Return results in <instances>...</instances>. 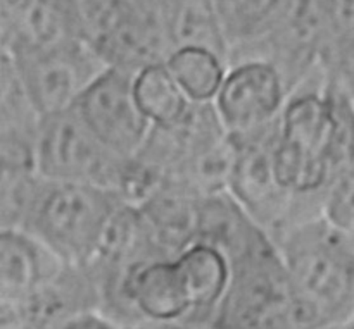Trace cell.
<instances>
[{"label":"cell","instance_id":"cell-5","mask_svg":"<svg viewBox=\"0 0 354 329\" xmlns=\"http://www.w3.org/2000/svg\"><path fill=\"white\" fill-rule=\"evenodd\" d=\"M337 6L339 0H283L258 38L230 48L228 64L244 59L272 62L292 92L320 68Z\"/></svg>","mask_w":354,"mask_h":329},{"label":"cell","instance_id":"cell-26","mask_svg":"<svg viewBox=\"0 0 354 329\" xmlns=\"http://www.w3.org/2000/svg\"><path fill=\"white\" fill-rule=\"evenodd\" d=\"M348 329H354V319L351 321V323H348Z\"/></svg>","mask_w":354,"mask_h":329},{"label":"cell","instance_id":"cell-6","mask_svg":"<svg viewBox=\"0 0 354 329\" xmlns=\"http://www.w3.org/2000/svg\"><path fill=\"white\" fill-rule=\"evenodd\" d=\"M80 38L107 68L137 72L168 57L149 0H76Z\"/></svg>","mask_w":354,"mask_h":329},{"label":"cell","instance_id":"cell-1","mask_svg":"<svg viewBox=\"0 0 354 329\" xmlns=\"http://www.w3.org/2000/svg\"><path fill=\"white\" fill-rule=\"evenodd\" d=\"M273 155L299 221L324 214L328 188L354 162V97L322 68L290 92L277 121Z\"/></svg>","mask_w":354,"mask_h":329},{"label":"cell","instance_id":"cell-4","mask_svg":"<svg viewBox=\"0 0 354 329\" xmlns=\"http://www.w3.org/2000/svg\"><path fill=\"white\" fill-rule=\"evenodd\" d=\"M123 203L113 190L47 178L26 233L64 264L86 268Z\"/></svg>","mask_w":354,"mask_h":329},{"label":"cell","instance_id":"cell-10","mask_svg":"<svg viewBox=\"0 0 354 329\" xmlns=\"http://www.w3.org/2000/svg\"><path fill=\"white\" fill-rule=\"evenodd\" d=\"M289 86L272 62H230L213 107L228 134H244L277 123L289 99Z\"/></svg>","mask_w":354,"mask_h":329},{"label":"cell","instance_id":"cell-11","mask_svg":"<svg viewBox=\"0 0 354 329\" xmlns=\"http://www.w3.org/2000/svg\"><path fill=\"white\" fill-rule=\"evenodd\" d=\"M90 130L121 157H135L149 140L152 124L133 93V72L107 68L75 107Z\"/></svg>","mask_w":354,"mask_h":329},{"label":"cell","instance_id":"cell-18","mask_svg":"<svg viewBox=\"0 0 354 329\" xmlns=\"http://www.w3.org/2000/svg\"><path fill=\"white\" fill-rule=\"evenodd\" d=\"M133 93L142 114L152 128L173 126L192 106L165 62L147 66L135 72Z\"/></svg>","mask_w":354,"mask_h":329},{"label":"cell","instance_id":"cell-13","mask_svg":"<svg viewBox=\"0 0 354 329\" xmlns=\"http://www.w3.org/2000/svg\"><path fill=\"white\" fill-rule=\"evenodd\" d=\"M41 114L28 95L12 59L0 57V164L12 169H38L37 145Z\"/></svg>","mask_w":354,"mask_h":329},{"label":"cell","instance_id":"cell-17","mask_svg":"<svg viewBox=\"0 0 354 329\" xmlns=\"http://www.w3.org/2000/svg\"><path fill=\"white\" fill-rule=\"evenodd\" d=\"M165 64L192 103H213L230 68L228 57L201 47L178 48Z\"/></svg>","mask_w":354,"mask_h":329},{"label":"cell","instance_id":"cell-20","mask_svg":"<svg viewBox=\"0 0 354 329\" xmlns=\"http://www.w3.org/2000/svg\"><path fill=\"white\" fill-rule=\"evenodd\" d=\"M320 68L328 81L354 97V0H339Z\"/></svg>","mask_w":354,"mask_h":329},{"label":"cell","instance_id":"cell-22","mask_svg":"<svg viewBox=\"0 0 354 329\" xmlns=\"http://www.w3.org/2000/svg\"><path fill=\"white\" fill-rule=\"evenodd\" d=\"M324 216L346 233H354V162L344 169L328 188Z\"/></svg>","mask_w":354,"mask_h":329},{"label":"cell","instance_id":"cell-12","mask_svg":"<svg viewBox=\"0 0 354 329\" xmlns=\"http://www.w3.org/2000/svg\"><path fill=\"white\" fill-rule=\"evenodd\" d=\"M118 295L156 323L173 324L197 316L192 285L176 255L145 262L131 271Z\"/></svg>","mask_w":354,"mask_h":329},{"label":"cell","instance_id":"cell-2","mask_svg":"<svg viewBox=\"0 0 354 329\" xmlns=\"http://www.w3.org/2000/svg\"><path fill=\"white\" fill-rule=\"evenodd\" d=\"M227 255L230 279L211 329H327L299 295L277 243L263 228Z\"/></svg>","mask_w":354,"mask_h":329},{"label":"cell","instance_id":"cell-27","mask_svg":"<svg viewBox=\"0 0 354 329\" xmlns=\"http://www.w3.org/2000/svg\"><path fill=\"white\" fill-rule=\"evenodd\" d=\"M351 237H353V240H354V233H353V235H351Z\"/></svg>","mask_w":354,"mask_h":329},{"label":"cell","instance_id":"cell-23","mask_svg":"<svg viewBox=\"0 0 354 329\" xmlns=\"http://www.w3.org/2000/svg\"><path fill=\"white\" fill-rule=\"evenodd\" d=\"M59 329H116L109 321L95 316V314H83V316L73 317L68 323L62 324Z\"/></svg>","mask_w":354,"mask_h":329},{"label":"cell","instance_id":"cell-21","mask_svg":"<svg viewBox=\"0 0 354 329\" xmlns=\"http://www.w3.org/2000/svg\"><path fill=\"white\" fill-rule=\"evenodd\" d=\"M283 0H214L228 45L258 38L275 17Z\"/></svg>","mask_w":354,"mask_h":329},{"label":"cell","instance_id":"cell-24","mask_svg":"<svg viewBox=\"0 0 354 329\" xmlns=\"http://www.w3.org/2000/svg\"><path fill=\"white\" fill-rule=\"evenodd\" d=\"M28 0H0V26L12 23Z\"/></svg>","mask_w":354,"mask_h":329},{"label":"cell","instance_id":"cell-8","mask_svg":"<svg viewBox=\"0 0 354 329\" xmlns=\"http://www.w3.org/2000/svg\"><path fill=\"white\" fill-rule=\"evenodd\" d=\"M279 121V119H277ZM277 123L244 134H230L234 159L227 192L270 235L299 223L294 197L283 188L273 155Z\"/></svg>","mask_w":354,"mask_h":329},{"label":"cell","instance_id":"cell-15","mask_svg":"<svg viewBox=\"0 0 354 329\" xmlns=\"http://www.w3.org/2000/svg\"><path fill=\"white\" fill-rule=\"evenodd\" d=\"M2 50H37L82 41L76 0H28L12 23L0 26Z\"/></svg>","mask_w":354,"mask_h":329},{"label":"cell","instance_id":"cell-14","mask_svg":"<svg viewBox=\"0 0 354 329\" xmlns=\"http://www.w3.org/2000/svg\"><path fill=\"white\" fill-rule=\"evenodd\" d=\"M45 245L33 235L17 230H0V288L3 303L31 299L64 269Z\"/></svg>","mask_w":354,"mask_h":329},{"label":"cell","instance_id":"cell-19","mask_svg":"<svg viewBox=\"0 0 354 329\" xmlns=\"http://www.w3.org/2000/svg\"><path fill=\"white\" fill-rule=\"evenodd\" d=\"M47 178L38 169L2 168L0 230L26 231Z\"/></svg>","mask_w":354,"mask_h":329},{"label":"cell","instance_id":"cell-9","mask_svg":"<svg viewBox=\"0 0 354 329\" xmlns=\"http://www.w3.org/2000/svg\"><path fill=\"white\" fill-rule=\"evenodd\" d=\"M6 54L16 64L24 88L41 117L75 109L92 83L107 69L83 41Z\"/></svg>","mask_w":354,"mask_h":329},{"label":"cell","instance_id":"cell-3","mask_svg":"<svg viewBox=\"0 0 354 329\" xmlns=\"http://www.w3.org/2000/svg\"><path fill=\"white\" fill-rule=\"evenodd\" d=\"M299 295L325 326L354 319V240L324 214L290 224L273 237Z\"/></svg>","mask_w":354,"mask_h":329},{"label":"cell","instance_id":"cell-16","mask_svg":"<svg viewBox=\"0 0 354 329\" xmlns=\"http://www.w3.org/2000/svg\"><path fill=\"white\" fill-rule=\"evenodd\" d=\"M168 55L178 48H209L228 57L230 45L214 0H149Z\"/></svg>","mask_w":354,"mask_h":329},{"label":"cell","instance_id":"cell-7","mask_svg":"<svg viewBox=\"0 0 354 329\" xmlns=\"http://www.w3.org/2000/svg\"><path fill=\"white\" fill-rule=\"evenodd\" d=\"M130 159L111 150L76 109L41 121L37 168L45 178L102 186L121 195Z\"/></svg>","mask_w":354,"mask_h":329},{"label":"cell","instance_id":"cell-25","mask_svg":"<svg viewBox=\"0 0 354 329\" xmlns=\"http://www.w3.org/2000/svg\"><path fill=\"white\" fill-rule=\"evenodd\" d=\"M156 329H187V328L175 326V324H162V326H159V328H156Z\"/></svg>","mask_w":354,"mask_h":329}]
</instances>
